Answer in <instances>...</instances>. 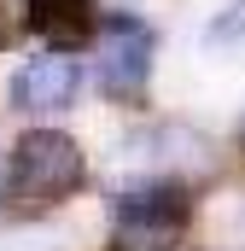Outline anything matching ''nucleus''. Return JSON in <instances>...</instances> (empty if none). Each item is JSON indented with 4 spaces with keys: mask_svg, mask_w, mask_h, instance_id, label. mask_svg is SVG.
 I'll return each mask as SVG.
<instances>
[{
    "mask_svg": "<svg viewBox=\"0 0 245 251\" xmlns=\"http://www.w3.org/2000/svg\"><path fill=\"white\" fill-rule=\"evenodd\" d=\"M82 176H88V158H82V146L64 128H29L12 146L6 199H18V204H59V199H70L82 187Z\"/></svg>",
    "mask_w": 245,
    "mask_h": 251,
    "instance_id": "1",
    "label": "nucleus"
},
{
    "mask_svg": "<svg viewBox=\"0 0 245 251\" xmlns=\"http://www.w3.org/2000/svg\"><path fill=\"white\" fill-rule=\"evenodd\" d=\"M187 193L175 181H152V187H128L117 199V228L111 251H175L187 228Z\"/></svg>",
    "mask_w": 245,
    "mask_h": 251,
    "instance_id": "2",
    "label": "nucleus"
},
{
    "mask_svg": "<svg viewBox=\"0 0 245 251\" xmlns=\"http://www.w3.org/2000/svg\"><path fill=\"white\" fill-rule=\"evenodd\" d=\"M152 53H158L152 29L140 18L117 12V18H105L94 29V82L111 100H140L146 82H152Z\"/></svg>",
    "mask_w": 245,
    "mask_h": 251,
    "instance_id": "3",
    "label": "nucleus"
},
{
    "mask_svg": "<svg viewBox=\"0 0 245 251\" xmlns=\"http://www.w3.org/2000/svg\"><path fill=\"white\" fill-rule=\"evenodd\" d=\"M76 88H82V64L70 59V53H59V47H47V53H35L29 64H18L12 105L29 111V117H53V111H70Z\"/></svg>",
    "mask_w": 245,
    "mask_h": 251,
    "instance_id": "4",
    "label": "nucleus"
},
{
    "mask_svg": "<svg viewBox=\"0 0 245 251\" xmlns=\"http://www.w3.org/2000/svg\"><path fill=\"white\" fill-rule=\"evenodd\" d=\"M35 29L64 53V47H82L99 29V18H94L88 0H35Z\"/></svg>",
    "mask_w": 245,
    "mask_h": 251,
    "instance_id": "5",
    "label": "nucleus"
},
{
    "mask_svg": "<svg viewBox=\"0 0 245 251\" xmlns=\"http://www.w3.org/2000/svg\"><path fill=\"white\" fill-rule=\"evenodd\" d=\"M204 41H210V47H245V0H234V6H222V12L210 18Z\"/></svg>",
    "mask_w": 245,
    "mask_h": 251,
    "instance_id": "6",
    "label": "nucleus"
},
{
    "mask_svg": "<svg viewBox=\"0 0 245 251\" xmlns=\"http://www.w3.org/2000/svg\"><path fill=\"white\" fill-rule=\"evenodd\" d=\"M35 24V0H0V47H12Z\"/></svg>",
    "mask_w": 245,
    "mask_h": 251,
    "instance_id": "7",
    "label": "nucleus"
},
{
    "mask_svg": "<svg viewBox=\"0 0 245 251\" xmlns=\"http://www.w3.org/2000/svg\"><path fill=\"white\" fill-rule=\"evenodd\" d=\"M240 140H245V117H240Z\"/></svg>",
    "mask_w": 245,
    "mask_h": 251,
    "instance_id": "8",
    "label": "nucleus"
}]
</instances>
